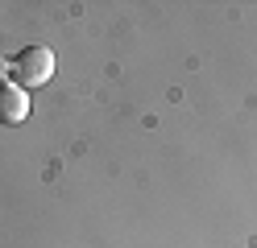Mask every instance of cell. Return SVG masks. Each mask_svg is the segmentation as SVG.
Instances as JSON below:
<instances>
[{"mask_svg": "<svg viewBox=\"0 0 257 248\" xmlns=\"http://www.w3.org/2000/svg\"><path fill=\"white\" fill-rule=\"evenodd\" d=\"M54 79V50L50 46H25L17 58H13V83L17 87H42V83Z\"/></svg>", "mask_w": 257, "mask_h": 248, "instance_id": "obj_1", "label": "cell"}, {"mask_svg": "<svg viewBox=\"0 0 257 248\" xmlns=\"http://www.w3.org/2000/svg\"><path fill=\"white\" fill-rule=\"evenodd\" d=\"M21 120H29V91L9 79L0 87V124H21Z\"/></svg>", "mask_w": 257, "mask_h": 248, "instance_id": "obj_2", "label": "cell"}, {"mask_svg": "<svg viewBox=\"0 0 257 248\" xmlns=\"http://www.w3.org/2000/svg\"><path fill=\"white\" fill-rule=\"evenodd\" d=\"M9 71H13V62H9V58H0V87L9 83Z\"/></svg>", "mask_w": 257, "mask_h": 248, "instance_id": "obj_3", "label": "cell"}]
</instances>
